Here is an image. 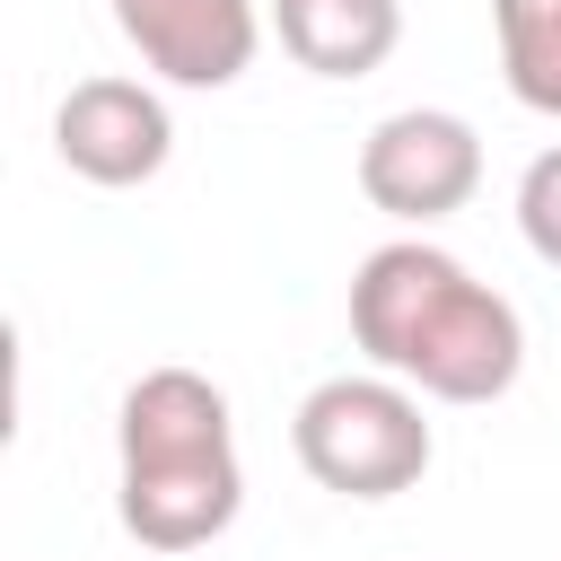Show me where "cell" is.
I'll return each instance as SVG.
<instances>
[{
	"label": "cell",
	"instance_id": "obj_5",
	"mask_svg": "<svg viewBox=\"0 0 561 561\" xmlns=\"http://www.w3.org/2000/svg\"><path fill=\"white\" fill-rule=\"evenodd\" d=\"M53 149L70 175L123 193V184H149L175 149V123H167V96L140 88V79H79L53 114Z\"/></svg>",
	"mask_w": 561,
	"mask_h": 561
},
{
	"label": "cell",
	"instance_id": "obj_6",
	"mask_svg": "<svg viewBox=\"0 0 561 561\" xmlns=\"http://www.w3.org/2000/svg\"><path fill=\"white\" fill-rule=\"evenodd\" d=\"M114 26L175 88H228L254 70V44H263L254 0H114Z\"/></svg>",
	"mask_w": 561,
	"mask_h": 561
},
{
	"label": "cell",
	"instance_id": "obj_3",
	"mask_svg": "<svg viewBox=\"0 0 561 561\" xmlns=\"http://www.w3.org/2000/svg\"><path fill=\"white\" fill-rule=\"evenodd\" d=\"M289 447H298L307 482H324L342 500H394L430 473V421L403 377H324L298 403Z\"/></svg>",
	"mask_w": 561,
	"mask_h": 561
},
{
	"label": "cell",
	"instance_id": "obj_7",
	"mask_svg": "<svg viewBox=\"0 0 561 561\" xmlns=\"http://www.w3.org/2000/svg\"><path fill=\"white\" fill-rule=\"evenodd\" d=\"M280 53L316 79H368L403 44V0H272Z\"/></svg>",
	"mask_w": 561,
	"mask_h": 561
},
{
	"label": "cell",
	"instance_id": "obj_8",
	"mask_svg": "<svg viewBox=\"0 0 561 561\" xmlns=\"http://www.w3.org/2000/svg\"><path fill=\"white\" fill-rule=\"evenodd\" d=\"M491 26H500L508 96L526 114H552L561 123V0H491Z\"/></svg>",
	"mask_w": 561,
	"mask_h": 561
},
{
	"label": "cell",
	"instance_id": "obj_1",
	"mask_svg": "<svg viewBox=\"0 0 561 561\" xmlns=\"http://www.w3.org/2000/svg\"><path fill=\"white\" fill-rule=\"evenodd\" d=\"M351 342L377 359V377L438 403H500L526 368L517 307L421 237H394L351 272Z\"/></svg>",
	"mask_w": 561,
	"mask_h": 561
},
{
	"label": "cell",
	"instance_id": "obj_4",
	"mask_svg": "<svg viewBox=\"0 0 561 561\" xmlns=\"http://www.w3.org/2000/svg\"><path fill=\"white\" fill-rule=\"evenodd\" d=\"M482 184V140L465 114H438V105H403L386 114L368 140H359V193L403 219V228H430L447 210H465Z\"/></svg>",
	"mask_w": 561,
	"mask_h": 561
},
{
	"label": "cell",
	"instance_id": "obj_9",
	"mask_svg": "<svg viewBox=\"0 0 561 561\" xmlns=\"http://www.w3.org/2000/svg\"><path fill=\"white\" fill-rule=\"evenodd\" d=\"M517 228H526L535 263L561 272V149H543V158L517 175Z\"/></svg>",
	"mask_w": 561,
	"mask_h": 561
},
{
	"label": "cell",
	"instance_id": "obj_2",
	"mask_svg": "<svg viewBox=\"0 0 561 561\" xmlns=\"http://www.w3.org/2000/svg\"><path fill=\"white\" fill-rule=\"evenodd\" d=\"M123 535L149 552H202L237 526L245 473L228 438V394L193 368H149L123 394Z\"/></svg>",
	"mask_w": 561,
	"mask_h": 561
}]
</instances>
